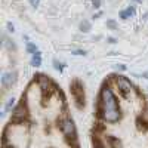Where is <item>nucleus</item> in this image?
<instances>
[{
    "label": "nucleus",
    "mask_w": 148,
    "mask_h": 148,
    "mask_svg": "<svg viewBox=\"0 0 148 148\" xmlns=\"http://www.w3.org/2000/svg\"><path fill=\"white\" fill-rule=\"evenodd\" d=\"M71 93H73L74 99H76V104L79 108L84 105V89H83V84L82 82L79 80H74L73 83H71Z\"/></svg>",
    "instance_id": "nucleus-1"
},
{
    "label": "nucleus",
    "mask_w": 148,
    "mask_h": 148,
    "mask_svg": "<svg viewBox=\"0 0 148 148\" xmlns=\"http://www.w3.org/2000/svg\"><path fill=\"white\" fill-rule=\"evenodd\" d=\"M59 127H61V132L67 138H76V127H74V123L70 117H67V119H64V120L61 121Z\"/></svg>",
    "instance_id": "nucleus-2"
},
{
    "label": "nucleus",
    "mask_w": 148,
    "mask_h": 148,
    "mask_svg": "<svg viewBox=\"0 0 148 148\" xmlns=\"http://www.w3.org/2000/svg\"><path fill=\"white\" fill-rule=\"evenodd\" d=\"M116 84H117V88L120 89L123 93L130 92V89H132V84H130V82L126 79V77H123V76H119V77H116Z\"/></svg>",
    "instance_id": "nucleus-3"
},
{
    "label": "nucleus",
    "mask_w": 148,
    "mask_h": 148,
    "mask_svg": "<svg viewBox=\"0 0 148 148\" xmlns=\"http://www.w3.org/2000/svg\"><path fill=\"white\" fill-rule=\"evenodd\" d=\"M37 82H39V84H40V88H42L43 92H47V90H49V88H51V84H53L51 82V79H49L47 76H45V74L37 76Z\"/></svg>",
    "instance_id": "nucleus-4"
},
{
    "label": "nucleus",
    "mask_w": 148,
    "mask_h": 148,
    "mask_svg": "<svg viewBox=\"0 0 148 148\" xmlns=\"http://www.w3.org/2000/svg\"><path fill=\"white\" fill-rule=\"evenodd\" d=\"M15 80H16V73H5L3 77H2V84L5 88H9Z\"/></svg>",
    "instance_id": "nucleus-5"
},
{
    "label": "nucleus",
    "mask_w": 148,
    "mask_h": 148,
    "mask_svg": "<svg viewBox=\"0 0 148 148\" xmlns=\"http://www.w3.org/2000/svg\"><path fill=\"white\" fill-rule=\"evenodd\" d=\"M31 65H34V67H40L42 65V53L37 51L34 55H33L31 58Z\"/></svg>",
    "instance_id": "nucleus-6"
},
{
    "label": "nucleus",
    "mask_w": 148,
    "mask_h": 148,
    "mask_svg": "<svg viewBox=\"0 0 148 148\" xmlns=\"http://www.w3.org/2000/svg\"><path fill=\"white\" fill-rule=\"evenodd\" d=\"M80 30L84 31V33H88L89 30H90V22H89V21H82V22H80Z\"/></svg>",
    "instance_id": "nucleus-7"
},
{
    "label": "nucleus",
    "mask_w": 148,
    "mask_h": 148,
    "mask_svg": "<svg viewBox=\"0 0 148 148\" xmlns=\"http://www.w3.org/2000/svg\"><path fill=\"white\" fill-rule=\"evenodd\" d=\"M27 51L30 52V53H36L37 52V47H36V45H33V43H27Z\"/></svg>",
    "instance_id": "nucleus-8"
},
{
    "label": "nucleus",
    "mask_w": 148,
    "mask_h": 148,
    "mask_svg": "<svg viewBox=\"0 0 148 148\" xmlns=\"http://www.w3.org/2000/svg\"><path fill=\"white\" fill-rule=\"evenodd\" d=\"M107 27L111 28V30H116V28H117V22H116V21H113V19H110V21H107Z\"/></svg>",
    "instance_id": "nucleus-9"
},
{
    "label": "nucleus",
    "mask_w": 148,
    "mask_h": 148,
    "mask_svg": "<svg viewBox=\"0 0 148 148\" xmlns=\"http://www.w3.org/2000/svg\"><path fill=\"white\" fill-rule=\"evenodd\" d=\"M126 12H127V15H129V18H130L132 15H135V8L133 6H129V8L126 9Z\"/></svg>",
    "instance_id": "nucleus-10"
},
{
    "label": "nucleus",
    "mask_w": 148,
    "mask_h": 148,
    "mask_svg": "<svg viewBox=\"0 0 148 148\" xmlns=\"http://www.w3.org/2000/svg\"><path fill=\"white\" fill-rule=\"evenodd\" d=\"M120 18L121 19H127V18H129V15H127L126 10H121V12H120Z\"/></svg>",
    "instance_id": "nucleus-11"
},
{
    "label": "nucleus",
    "mask_w": 148,
    "mask_h": 148,
    "mask_svg": "<svg viewBox=\"0 0 148 148\" xmlns=\"http://www.w3.org/2000/svg\"><path fill=\"white\" fill-rule=\"evenodd\" d=\"M28 2H30V3H31V6H34V8H36V6H39V3H40V0H28Z\"/></svg>",
    "instance_id": "nucleus-12"
},
{
    "label": "nucleus",
    "mask_w": 148,
    "mask_h": 148,
    "mask_svg": "<svg viewBox=\"0 0 148 148\" xmlns=\"http://www.w3.org/2000/svg\"><path fill=\"white\" fill-rule=\"evenodd\" d=\"M53 64H55V68L58 70V71H61V70H62V67H61V64L58 62V61H53Z\"/></svg>",
    "instance_id": "nucleus-13"
},
{
    "label": "nucleus",
    "mask_w": 148,
    "mask_h": 148,
    "mask_svg": "<svg viewBox=\"0 0 148 148\" xmlns=\"http://www.w3.org/2000/svg\"><path fill=\"white\" fill-rule=\"evenodd\" d=\"M92 3H93L95 8H99V6H101V0H92Z\"/></svg>",
    "instance_id": "nucleus-14"
},
{
    "label": "nucleus",
    "mask_w": 148,
    "mask_h": 148,
    "mask_svg": "<svg viewBox=\"0 0 148 148\" xmlns=\"http://www.w3.org/2000/svg\"><path fill=\"white\" fill-rule=\"evenodd\" d=\"M12 105H14V99H10V101L8 102V105H6V110H10V108H12Z\"/></svg>",
    "instance_id": "nucleus-15"
},
{
    "label": "nucleus",
    "mask_w": 148,
    "mask_h": 148,
    "mask_svg": "<svg viewBox=\"0 0 148 148\" xmlns=\"http://www.w3.org/2000/svg\"><path fill=\"white\" fill-rule=\"evenodd\" d=\"M74 53H76V55H84L86 52H84V51H76Z\"/></svg>",
    "instance_id": "nucleus-16"
},
{
    "label": "nucleus",
    "mask_w": 148,
    "mask_h": 148,
    "mask_svg": "<svg viewBox=\"0 0 148 148\" xmlns=\"http://www.w3.org/2000/svg\"><path fill=\"white\" fill-rule=\"evenodd\" d=\"M108 42H110V43H116V39H114V37H110V39H108Z\"/></svg>",
    "instance_id": "nucleus-17"
},
{
    "label": "nucleus",
    "mask_w": 148,
    "mask_h": 148,
    "mask_svg": "<svg viewBox=\"0 0 148 148\" xmlns=\"http://www.w3.org/2000/svg\"><path fill=\"white\" fill-rule=\"evenodd\" d=\"M8 27H9V31H14V25L12 24H8Z\"/></svg>",
    "instance_id": "nucleus-18"
},
{
    "label": "nucleus",
    "mask_w": 148,
    "mask_h": 148,
    "mask_svg": "<svg viewBox=\"0 0 148 148\" xmlns=\"http://www.w3.org/2000/svg\"><path fill=\"white\" fill-rule=\"evenodd\" d=\"M136 2H142V0H136Z\"/></svg>",
    "instance_id": "nucleus-19"
}]
</instances>
